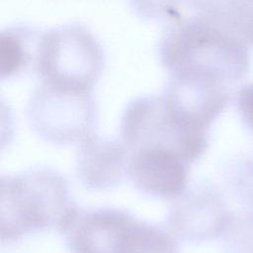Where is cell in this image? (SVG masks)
<instances>
[{"mask_svg":"<svg viewBox=\"0 0 253 253\" xmlns=\"http://www.w3.org/2000/svg\"><path fill=\"white\" fill-rule=\"evenodd\" d=\"M158 52L168 78L228 88L250 69L248 45L183 5L159 41Z\"/></svg>","mask_w":253,"mask_h":253,"instance_id":"obj_1","label":"cell"},{"mask_svg":"<svg viewBox=\"0 0 253 253\" xmlns=\"http://www.w3.org/2000/svg\"><path fill=\"white\" fill-rule=\"evenodd\" d=\"M0 188L2 243L50 228L59 231L76 206L65 178L47 167L2 176Z\"/></svg>","mask_w":253,"mask_h":253,"instance_id":"obj_2","label":"cell"},{"mask_svg":"<svg viewBox=\"0 0 253 253\" xmlns=\"http://www.w3.org/2000/svg\"><path fill=\"white\" fill-rule=\"evenodd\" d=\"M59 232L71 253H180L171 233L126 210L75 206Z\"/></svg>","mask_w":253,"mask_h":253,"instance_id":"obj_3","label":"cell"},{"mask_svg":"<svg viewBox=\"0 0 253 253\" xmlns=\"http://www.w3.org/2000/svg\"><path fill=\"white\" fill-rule=\"evenodd\" d=\"M210 128L211 125L186 114L164 94L131 100L120 125L122 143L129 153L146 147L164 148L176 152L190 164L206 152Z\"/></svg>","mask_w":253,"mask_h":253,"instance_id":"obj_4","label":"cell"},{"mask_svg":"<svg viewBox=\"0 0 253 253\" xmlns=\"http://www.w3.org/2000/svg\"><path fill=\"white\" fill-rule=\"evenodd\" d=\"M105 63L96 37L81 24H65L42 33L34 71L41 82L92 91Z\"/></svg>","mask_w":253,"mask_h":253,"instance_id":"obj_5","label":"cell"},{"mask_svg":"<svg viewBox=\"0 0 253 253\" xmlns=\"http://www.w3.org/2000/svg\"><path fill=\"white\" fill-rule=\"evenodd\" d=\"M97 111L92 91L41 82L28 105L34 130L55 144L82 143L94 135Z\"/></svg>","mask_w":253,"mask_h":253,"instance_id":"obj_6","label":"cell"},{"mask_svg":"<svg viewBox=\"0 0 253 253\" xmlns=\"http://www.w3.org/2000/svg\"><path fill=\"white\" fill-rule=\"evenodd\" d=\"M231 214L215 187L199 185L181 196L167 221L178 237L200 242L221 236Z\"/></svg>","mask_w":253,"mask_h":253,"instance_id":"obj_7","label":"cell"},{"mask_svg":"<svg viewBox=\"0 0 253 253\" xmlns=\"http://www.w3.org/2000/svg\"><path fill=\"white\" fill-rule=\"evenodd\" d=\"M127 177L134 188L152 198L181 197L189 182L190 163L174 151L146 147L129 153Z\"/></svg>","mask_w":253,"mask_h":253,"instance_id":"obj_8","label":"cell"},{"mask_svg":"<svg viewBox=\"0 0 253 253\" xmlns=\"http://www.w3.org/2000/svg\"><path fill=\"white\" fill-rule=\"evenodd\" d=\"M129 157L123 143L99 138L94 134L80 143L76 160L78 179L93 190L115 186L127 176Z\"/></svg>","mask_w":253,"mask_h":253,"instance_id":"obj_9","label":"cell"},{"mask_svg":"<svg viewBox=\"0 0 253 253\" xmlns=\"http://www.w3.org/2000/svg\"><path fill=\"white\" fill-rule=\"evenodd\" d=\"M42 32L28 25H13L1 33V79H11L29 69L34 70L40 38Z\"/></svg>","mask_w":253,"mask_h":253,"instance_id":"obj_10","label":"cell"},{"mask_svg":"<svg viewBox=\"0 0 253 253\" xmlns=\"http://www.w3.org/2000/svg\"><path fill=\"white\" fill-rule=\"evenodd\" d=\"M221 236L227 253H253V212L231 214Z\"/></svg>","mask_w":253,"mask_h":253,"instance_id":"obj_11","label":"cell"},{"mask_svg":"<svg viewBox=\"0 0 253 253\" xmlns=\"http://www.w3.org/2000/svg\"><path fill=\"white\" fill-rule=\"evenodd\" d=\"M185 0H128L135 15L145 21H170Z\"/></svg>","mask_w":253,"mask_h":253,"instance_id":"obj_12","label":"cell"},{"mask_svg":"<svg viewBox=\"0 0 253 253\" xmlns=\"http://www.w3.org/2000/svg\"><path fill=\"white\" fill-rule=\"evenodd\" d=\"M232 180L241 199L253 206V157L241 162L235 169Z\"/></svg>","mask_w":253,"mask_h":253,"instance_id":"obj_13","label":"cell"},{"mask_svg":"<svg viewBox=\"0 0 253 253\" xmlns=\"http://www.w3.org/2000/svg\"><path fill=\"white\" fill-rule=\"evenodd\" d=\"M235 102L241 121L253 133V83L245 84L238 89Z\"/></svg>","mask_w":253,"mask_h":253,"instance_id":"obj_14","label":"cell"},{"mask_svg":"<svg viewBox=\"0 0 253 253\" xmlns=\"http://www.w3.org/2000/svg\"><path fill=\"white\" fill-rule=\"evenodd\" d=\"M250 1H251V2H252V3H253V0H250Z\"/></svg>","mask_w":253,"mask_h":253,"instance_id":"obj_15","label":"cell"}]
</instances>
